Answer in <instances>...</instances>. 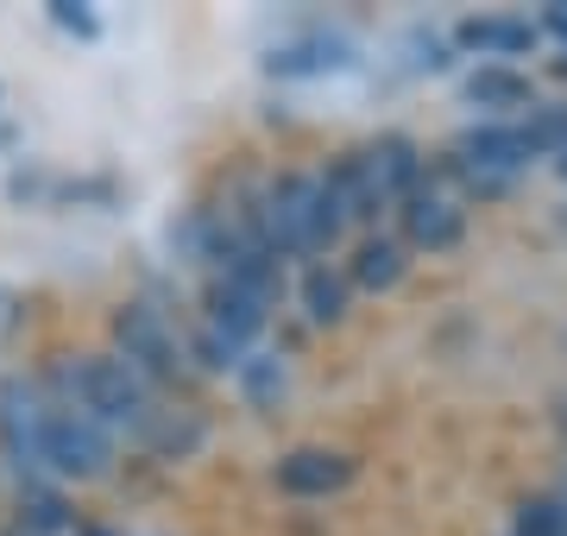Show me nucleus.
Masks as SVG:
<instances>
[{"instance_id": "obj_5", "label": "nucleus", "mask_w": 567, "mask_h": 536, "mask_svg": "<svg viewBox=\"0 0 567 536\" xmlns=\"http://www.w3.org/2000/svg\"><path fill=\"white\" fill-rule=\"evenodd\" d=\"M107 353H121L152 392H177V385H189L203 372L196 348H189V329H177L158 303H121L114 310V348Z\"/></svg>"}, {"instance_id": "obj_14", "label": "nucleus", "mask_w": 567, "mask_h": 536, "mask_svg": "<svg viewBox=\"0 0 567 536\" xmlns=\"http://www.w3.org/2000/svg\"><path fill=\"white\" fill-rule=\"evenodd\" d=\"M297 303H303V316L316 329H334V322H347V310H353V285H347V271L334 266V259H322V266H303Z\"/></svg>"}, {"instance_id": "obj_6", "label": "nucleus", "mask_w": 567, "mask_h": 536, "mask_svg": "<svg viewBox=\"0 0 567 536\" xmlns=\"http://www.w3.org/2000/svg\"><path fill=\"white\" fill-rule=\"evenodd\" d=\"M44 442H51V392L39 372H0V454L7 467L39 486L44 480Z\"/></svg>"}, {"instance_id": "obj_21", "label": "nucleus", "mask_w": 567, "mask_h": 536, "mask_svg": "<svg viewBox=\"0 0 567 536\" xmlns=\"http://www.w3.org/2000/svg\"><path fill=\"white\" fill-rule=\"evenodd\" d=\"M555 493H567V467H561V486H555Z\"/></svg>"}, {"instance_id": "obj_4", "label": "nucleus", "mask_w": 567, "mask_h": 536, "mask_svg": "<svg viewBox=\"0 0 567 536\" xmlns=\"http://www.w3.org/2000/svg\"><path fill=\"white\" fill-rule=\"evenodd\" d=\"M252 203H259V227H265V240H271V252H278L284 266H290V259L322 266V259H334V247H341L347 234H353L347 208L334 203V189H328V171H284V177H271Z\"/></svg>"}, {"instance_id": "obj_11", "label": "nucleus", "mask_w": 567, "mask_h": 536, "mask_svg": "<svg viewBox=\"0 0 567 536\" xmlns=\"http://www.w3.org/2000/svg\"><path fill=\"white\" fill-rule=\"evenodd\" d=\"M341 271H347V285H353V297H385V290H398L404 285V271H410V247L398 240V234H360L353 240V252L341 259Z\"/></svg>"}, {"instance_id": "obj_15", "label": "nucleus", "mask_w": 567, "mask_h": 536, "mask_svg": "<svg viewBox=\"0 0 567 536\" xmlns=\"http://www.w3.org/2000/svg\"><path fill=\"white\" fill-rule=\"evenodd\" d=\"M234 385L246 392V404H252V411H278V398L290 392V372H284L278 353H246L240 372H234Z\"/></svg>"}, {"instance_id": "obj_10", "label": "nucleus", "mask_w": 567, "mask_h": 536, "mask_svg": "<svg viewBox=\"0 0 567 536\" xmlns=\"http://www.w3.org/2000/svg\"><path fill=\"white\" fill-rule=\"evenodd\" d=\"M454 44L480 63H511V70H524V58L543 51V25L529 20V13H473V20L454 25Z\"/></svg>"}, {"instance_id": "obj_8", "label": "nucleus", "mask_w": 567, "mask_h": 536, "mask_svg": "<svg viewBox=\"0 0 567 536\" xmlns=\"http://www.w3.org/2000/svg\"><path fill=\"white\" fill-rule=\"evenodd\" d=\"M360 480V461L347 449H328V442H303V449H284L271 461V486L297 505H316V498H341L347 486Z\"/></svg>"}, {"instance_id": "obj_2", "label": "nucleus", "mask_w": 567, "mask_h": 536, "mask_svg": "<svg viewBox=\"0 0 567 536\" xmlns=\"http://www.w3.org/2000/svg\"><path fill=\"white\" fill-rule=\"evenodd\" d=\"M567 152V107H529L517 121H480L447 145V171L461 177L473 196H505L529 165L561 158Z\"/></svg>"}, {"instance_id": "obj_13", "label": "nucleus", "mask_w": 567, "mask_h": 536, "mask_svg": "<svg viewBox=\"0 0 567 536\" xmlns=\"http://www.w3.org/2000/svg\"><path fill=\"white\" fill-rule=\"evenodd\" d=\"M353 63V44L341 39V32H309V39H290L271 51V76H334V70H347Z\"/></svg>"}, {"instance_id": "obj_19", "label": "nucleus", "mask_w": 567, "mask_h": 536, "mask_svg": "<svg viewBox=\"0 0 567 536\" xmlns=\"http://www.w3.org/2000/svg\"><path fill=\"white\" fill-rule=\"evenodd\" d=\"M76 536H121V530H76Z\"/></svg>"}, {"instance_id": "obj_7", "label": "nucleus", "mask_w": 567, "mask_h": 536, "mask_svg": "<svg viewBox=\"0 0 567 536\" xmlns=\"http://www.w3.org/2000/svg\"><path fill=\"white\" fill-rule=\"evenodd\" d=\"M114 461H121V442H114L95 416H82L76 404H58V398H51L44 480H51V486H95V480L114 474Z\"/></svg>"}, {"instance_id": "obj_20", "label": "nucleus", "mask_w": 567, "mask_h": 536, "mask_svg": "<svg viewBox=\"0 0 567 536\" xmlns=\"http://www.w3.org/2000/svg\"><path fill=\"white\" fill-rule=\"evenodd\" d=\"M555 171H561V177H567V152H561V158H555Z\"/></svg>"}, {"instance_id": "obj_9", "label": "nucleus", "mask_w": 567, "mask_h": 536, "mask_svg": "<svg viewBox=\"0 0 567 536\" xmlns=\"http://www.w3.org/2000/svg\"><path fill=\"white\" fill-rule=\"evenodd\" d=\"M391 221H398V240L410 252H429V259H442V252H454L466 240V203L447 196V189H435V184L416 189Z\"/></svg>"}, {"instance_id": "obj_18", "label": "nucleus", "mask_w": 567, "mask_h": 536, "mask_svg": "<svg viewBox=\"0 0 567 536\" xmlns=\"http://www.w3.org/2000/svg\"><path fill=\"white\" fill-rule=\"evenodd\" d=\"M13 322H20V297H13V290L0 285V341L13 334Z\"/></svg>"}, {"instance_id": "obj_1", "label": "nucleus", "mask_w": 567, "mask_h": 536, "mask_svg": "<svg viewBox=\"0 0 567 536\" xmlns=\"http://www.w3.org/2000/svg\"><path fill=\"white\" fill-rule=\"evenodd\" d=\"M39 379L58 404H76V411L95 416L114 442H133V449H145L152 430H158V416L171 411L121 353H63L58 367L39 372Z\"/></svg>"}, {"instance_id": "obj_3", "label": "nucleus", "mask_w": 567, "mask_h": 536, "mask_svg": "<svg viewBox=\"0 0 567 536\" xmlns=\"http://www.w3.org/2000/svg\"><path fill=\"white\" fill-rule=\"evenodd\" d=\"M322 171H328L334 203L347 208V221L365 227V234H379V221L398 215V208L429 184L423 145L404 140V133H379V140L353 145V152H341V158H328Z\"/></svg>"}, {"instance_id": "obj_16", "label": "nucleus", "mask_w": 567, "mask_h": 536, "mask_svg": "<svg viewBox=\"0 0 567 536\" xmlns=\"http://www.w3.org/2000/svg\"><path fill=\"white\" fill-rule=\"evenodd\" d=\"M511 536H567V493H536L517 505Z\"/></svg>"}, {"instance_id": "obj_17", "label": "nucleus", "mask_w": 567, "mask_h": 536, "mask_svg": "<svg viewBox=\"0 0 567 536\" xmlns=\"http://www.w3.org/2000/svg\"><path fill=\"white\" fill-rule=\"evenodd\" d=\"M536 25H543V39H561V44H567V0L543 7V13H536Z\"/></svg>"}, {"instance_id": "obj_12", "label": "nucleus", "mask_w": 567, "mask_h": 536, "mask_svg": "<svg viewBox=\"0 0 567 536\" xmlns=\"http://www.w3.org/2000/svg\"><path fill=\"white\" fill-rule=\"evenodd\" d=\"M466 102L486 107L492 121H517V114H529V107H543L529 70H511V63H480V70L466 76Z\"/></svg>"}]
</instances>
